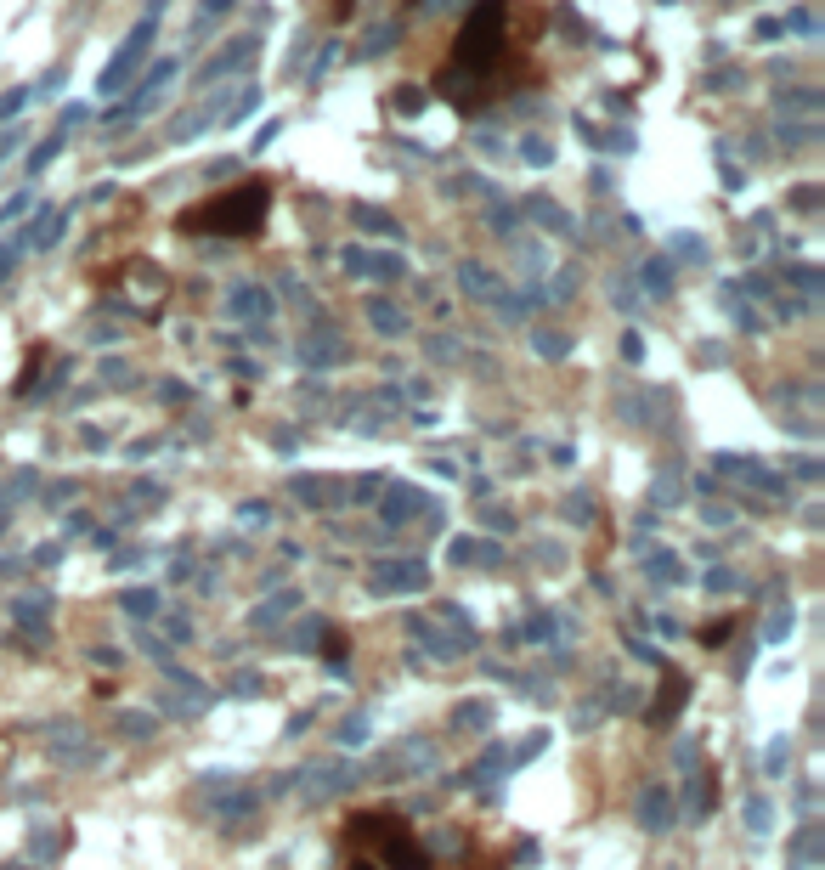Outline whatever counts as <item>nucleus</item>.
Listing matches in <instances>:
<instances>
[{
  "mask_svg": "<svg viewBox=\"0 0 825 870\" xmlns=\"http://www.w3.org/2000/svg\"><path fill=\"white\" fill-rule=\"evenodd\" d=\"M266 204H271V193H266L261 181H249V187H238V193L209 198L198 215H187V232H221V238H249V232H261Z\"/></svg>",
  "mask_w": 825,
  "mask_h": 870,
  "instance_id": "f257e3e1",
  "label": "nucleus"
},
{
  "mask_svg": "<svg viewBox=\"0 0 825 870\" xmlns=\"http://www.w3.org/2000/svg\"><path fill=\"white\" fill-rule=\"evenodd\" d=\"M351 837H373L390 870H430V854L413 842V831H408V825H401V820H390V814H373V820L362 814V820H351Z\"/></svg>",
  "mask_w": 825,
  "mask_h": 870,
  "instance_id": "f03ea898",
  "label": "nucleus"
},
{
  "mask_svg": "<svg viewBox=\"0 0 825 870\" xmlns=\"http://www.w3.org/2000/svg\"><path fill=\"white\" fill-rule=\"evenodd\" d=\"M503 6L498 0H486V6L475 12V23L463 29V46H458V62H470V69H486V62H492V51L503 46Z\"/></svg>",
  "mask_w": 825,
  "mask_h": 870,
  "instance_id": "7ed1b4c3",
  "label": "nucleus"
},
{
  "mask_svg": "<svg viewBox=\"0 0 825 870\" xmlns=\"http://www.w3.org/2000/svg\"><path fill=\"white\" fill-rule=\"evenodd\" d=\"M368 588H373V593H413V588H425V565H418V560H401V565H373Z\"/></svg>",
  "mask_w": 825,
  "mask_h": 870,
  "instance_id": "20e7f679",
  "label": "nucleus"
},
{
  "mask_svg": "<svg viewBox=\"0 0 825 870\" xmlns=\"http://www.w3.org/2000/svg\"><path fill=\"white\" fill-rule=\"evenodd\" d=\"M639 825H645V831H667V825H673V797L662 786H650L639 797Z\"/></svg>",
  "mask_w": 825,
  "mask_h": 870,
  "instance_id": "39448f33",
  "label": "nucleus"
},
{
  "mask_svg": "<svg viewBox=\"0 0 825 870\" xmlns=\"http://www.w3.org/2000/svg\"><path fill=\"white\" fill-rule=\"evenodd\" d=\"M684 695H690V684H684V678H679V673H667V684H662V695H655V707H650V718H655V724H667V718H673V712H679V701H684Z\"/></svg>",
  "mask_w": 825,
  "mask_h": 870,
  "instance_id": "423d86ee",
  "label": "nucleus"
},
{
  "mask_svg": "<svg viewBox=\"0 0 825 870\" xmlns=\"http://www.w3.org/2000/svg\"><path fill=\"white\" fill-rule=\"evenodd\" d=\"M40 610H46V600H17L12 605V622L29 633V639H40Z\"/></svg>",
  "mask_w": 825,
  "mask_h": 870,
  "instance_id": "0eeeda50",
  "label": "nucleus"
},
{
  "mask_svg": "<svg viewBox=\"0 0 825 870\" xmlns=\"http://www.w3.org/2000/svg\"><path fill=\"white\" fill-rule=\"evenodd\" d=\"M453 724H458V729H486V724H492V712H486V701H463V707L453 712Z\"/></svg>",
  "mask_w": 825,
  "mask_h": 870,
  "instance_id": "6e6552de",
  "label": "nucleus"
},
{
  "mask_svg": "<svg viewBox=\"0 0 825 870\" xmlns=\"http://www.w3.org/2000/svg\"><path fill=\"white\" fill-rule=\"evenodd\" d=\"M764 769H769V774H786V769H792V740H769Z\"/></svg>",
  "mask_w": 825,
  "mask_h": 870,
  "instance_id": "1a4fd4ad",
  "label": "nucleus"
},
{
  "mask_svg": "<svg viewBox=\"0 0 825 870\" xmlns=\"http://www.w3.org/2000/svg\"><path fill=\"white\" fill-rule=\"evenodd\" d=\"M124 610H131V617H153V610H159V600H153L147 588H131V593H124Z\"/></svg>",
  "mask_w": 825,
  "mask_h": 870,
  "instance_id": "9d476101",
  "label": "nucleus"
},
{
  "mask_svg": "<svg viewBox=\"0 0 825 870\" xmlns=\"http://www.w3.org/2000/svg\"><path fill=\"white\" fill-rule=\"evenodd\" d=\"M786 633H792V610L780 605L775 617H769V645H780V639H786Z\"/></svg>",
  "mask_w": 825,
  "mask_h": 870,
  "instance_id": "9b49d317",
  "label": "nucleus"
},
{
  "mask_svg": "<svg viewBox=\"0 0 825 870\" xmlns=\"http://www.w3.org/2000/svg\"><path fill=\"white\" fill-rule=\"evenodd\" d=\"M57 847H62V842H57L51 831H40V837H34V859H51V854H57Z\"/></svg>",
  "mask_w": 825,
  "mask_h": 870,
  "instance_id": "f8f14e48",
  "label": "nucleus"
},
{
  "mask_svg": "<svg viewBox=\"0 0 825 870\" xmlns=\"http://www.w3.org/2000/svg\"><path fill=\"white\" fill-rule=\"evenodd\" d=\"M351 870H379V865H351Z\"/></svg>",
  "mask_w": 825,
  "mask_h": 870,
  "instance_id": "ddd939ff",
  "label": "nucleus"
},
{
  "mask_svg": "<svg viewBox=\"0 0 825 870\" xmlns=\"http://www.w3.org/2000/svg\"><path fill=\"white\" fill-rule=\"evenodd\" d=\"M0 870H23V865H0Z\"/></svg>",
  "mask_w": 825,
  "mask_h": 870,
  "instance_id": "4468645a",
  "label": "nucleus"
}]
</instances>
